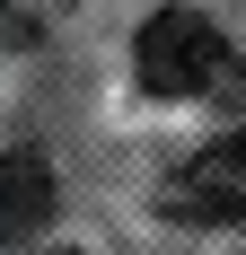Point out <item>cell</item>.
<instances>
[{
    "label": "cell",
    "instance_id": "6da1fadb",
    "mask_svg": "<svg viewBox=\"0 0 246 255\" xmlns=\"http://www.w3.org/2000/svg\"><path fill=\"white\" fill-rule=\"evenodd\" d=\"M220 62H229L220 26L194 18V9H158V18L141 26V44H132V71H141L149 97H211Z\"/></svg>",
    "mask_w": 246,
    "mask_h": 255
},
{
    "label": "cell",
    "instance_id": "7a4b0ae2",
    "mask_svg": "<svg viewBox=\"0 0 246 255\" xmlns=\"http://www.w3.org/2000/svg\"><path fill=\"white\" fill-rule=\"evenodd\" d=\"M158 211L167 220H194V229H229L246 220V141H211L158 185Z\"/></svg>",
    "mask_w": 246,
    "mask_h": 255
},
{
    "label": "cell",
    "instance_id": "3957f363",
    "mask_svg": "<svg viewBox=\"0 0 246 255\" xmlns=\"http://www.w3.org/2000/svg\"><path fill=\"white\" fill-rule=\"evenodd\" d=\"M44 220H53V167L35 150H9V158H0V255L26 247Z\"/></svg>",
    "mask_w": 246,
    "mask_h": 255
},
{
    "label": "cell",
    "instance_id": "277c9868",
    "mask_svg": "<svg viewBox=\"0 0 246 255\" xmlns=\"http://www.w3.org/2000/svg\"><path fill=\"white\" fill-rule=\"evenodd\" d=\"M44 255H71V247H44Z\"/></svg>",
    "mask_w": 246,
    "mask_h": 255
}]
</instances>
